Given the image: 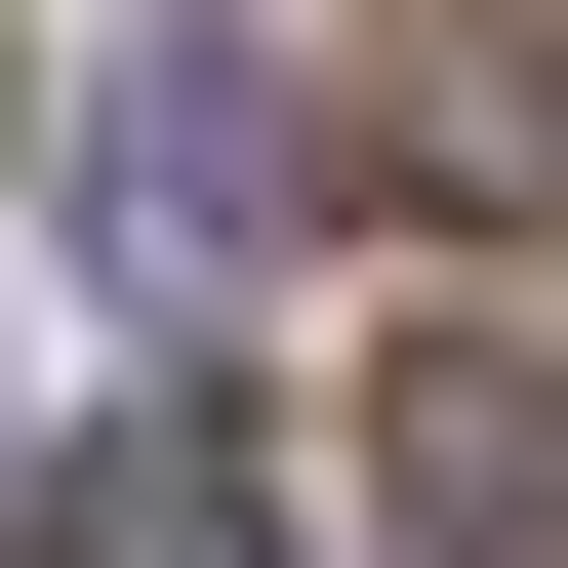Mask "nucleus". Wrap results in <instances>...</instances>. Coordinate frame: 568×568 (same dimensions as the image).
<instances>
[{
  "label": "nucleus",
  "instance_id": "obj_1",
  "mask_svg": "<svg viewBox=\"0 0 568 568\" xmlns=\"http://www.w3.org/2000/svg\"><path fill=\"white\" fill-rule=\"evenodd\" d=\"M82 244H122V325H203V284L284 244V82H244V41H122V122H82Z\"/></svg>",
  "mask_w": 568,
  "mask_h": 568
},
{
  "label": "nucleus",
  "instance_id": "obj_2",
  "mask_svg": "<svg viewBox=\"0 0 568 568\" xmlns=\"http://www.w3.org/2000/svg\"><path fill=\"white\" fill-rule=\"evenodd\" d=\"M0 568H284V447H244V406H82V487H0Z\"/></svg>",
  "mask_w": 568,
  "mask_h": 568
}]
</instances>
